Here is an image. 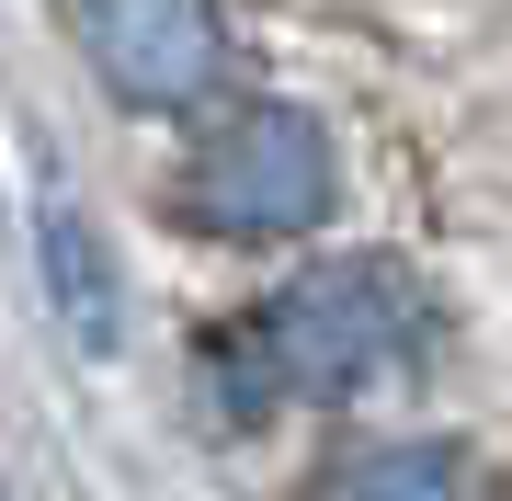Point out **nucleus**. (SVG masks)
I'll list each match as a JSON object with an SVG mask.
<instances>
[{
    "mask_svg": "<svg viewBox=\"0 0 512 501\" xmlns=\"http://www.w3.org/2000/svg\"><path fill=\"white\" fill-rule=\"evenodd\" d=\"M171 205H183L205 240H308L330 205H342V160H330L319 114L239 103L228 126H205V149L183 160Z\"/></svg>",
    "mask_w": 512,
    "mask_h": 501,
    "instance_id": "obj_2",
    "label": "nucleus"
},
{
    "mask_svg": "<svg viewBox=\"0 0 512 501\" xmlns=\"http://www.w3.org/2000/svg\"><path fill=\"white\" fill-rule=\"evenodd\" d=\"M35 240H46V297H57V319H69V342L80 353H114V262H103V240H92V217H80L69 194H46V217H35Z\"/></svg>",
    "mask_w": 512,
    "mask_h": 501,
    "instance_id": "obj_4",
    "label": "nucleus"
},
{
    "mask_svg": "<svg viewBox=\"0 0 512 501\" xmlns=\"http://www.w3.org/2000/svg\"><path fill=\"white\" fill-rule=\"evenodd\" d=\"M421 342V285L399 262L353 251V262H319V274L274 285L239 331V376L251 399H353L365 376H387L399 353Z\"/></svg>",
    "mask_w": 512,
    "mask_h": 501,
    "instance_id": "obj_1",
    "label": "nucleus"
},
{
    "mask_svg": "<svg viewBox=\"0 0 512 501\" xmlns=\"http://www.w3.org/2000/svg\"><path fill=\"white\" fill-rule=\"evenodd\" d=\"M80 46H92L103 92L137 114H194L228 80L217 0H80Z\"/></svg>",
    "mask_w": 512,
    "mask_h": 501,
    "instance_id": "obj_3",
    "label": "nucleus"
},
{
    "mask_svg": "<svg viewBox=\"0 0 512 501\" xmlns=\"http://www.w3.org/2000/svg\"><path fill=\"white\" fill-rule=\"evenodd\" d=\"M330 501H467V456L456 445H365L330 467Z\"/></svg>",
    "mask_w": 512,
    "mask_h": 501,
    "instance_id": "obj_5",
    "label": "nucleus"
}]
</instances>
